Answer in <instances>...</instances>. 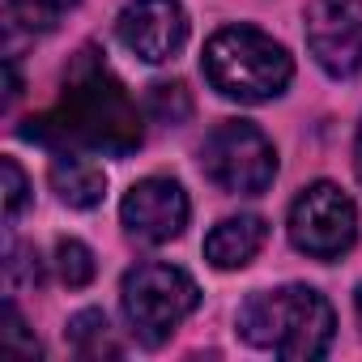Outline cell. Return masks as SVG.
Returning <instances> with one entry per match:
<instances>
[{
	"label": "cell",
	"instance_id": "6da1fadb",
	"mask_svg": "<svg viewBox=\"0 0 362 362\" xmlns=\"http://www.w3.org/2000/svg\"><path fill=\"white\" fill-rule=\"evenodd\" d=\"M22 136L47 145L52 153L73 149V153L124 158V153L141 149L145 124H141V107L124 90V81L107 69V60L94 47H81L64 73L60 103L52 111L26 119Z\"/></svg>",
	"mask_w": 362,
	"mask_h": 362
},
{
	"label": "cell",
	"instance_id": "7a4b0ae2",
	"mask_svg": "<svg viewBox=\"0 0 362 362\" xmlns=\"http://www.w3.org/2000/svg\"><path fill=\"white\" fill-rule=\"evenodd\" d=\"M239 328L256 349H273L286 362L324 358L337 332V315L328 298L311 286H281L260 290L243 303Z\"/></svg>",
	"mask_w": 362,
	"mask_h": 362
},
{
	"label": "cell",
	"instance_id": "3957f363",
	"mask_svg": "<svg viewBox=\"0 0 362 362\" xmlns=\"http://www.w3.org/2000/svg\"><path fill=\"white\" fill-rule=\"evenodd\" d=\"M205 77L222 98L235 103H269L286 94L294 77L290 52L256 26H226L205 43Z\"/></svg>",
	"mask_w": 362,
	"mask_h": 362
},
{
	"label": "cell",
	"instance_id": "277c9868",
	"mask_svg": "<svg viewBox=\"0 0 362 362\" xmlns=\"http://www.w3.org/2000/svg\"><path fill=\"white\" fill-rule=\"evenodd\" d=\"M119 303H124V315H128L132 332L145 345H162L175 332V324H184L197 311L201 286L184 269H175V264L141 260L136 269L124 273Z\"/></svg>",
	"mask_w": 362,
	"mask_h": 362
},
{
	"label": "cell",
	"instance_id": "5b68a950",
	"mask_svg": "<svg viewBox=\"0 0 362 362\" xmlns=\"http://www.w3.org/2000/svg\"><path fill=\"white\" fill-rule=\"evenodd\" d=\"M201 166L222 192L235 197H260L277 179V149L273 141L247 124V119H226L205 136Z\"/></svg>",
	"mask_w": 362,
	"mask_h": 362
},
{
	"label": "cell",
	"instance_id": "8992f818",
	"mask_svg": "<svg viewBox=\"0 0 362 362\" xmlns=\"http://www.w3.org/2000/svg\"><path fill=\"white\" fill-rule=\"evenodd\" d=\"M354 239H358V209L337 184L320 179V184L298 192V201L290 205V243L303 256L337 260L354 247Z\"/></svg>",
	"mask_w": 362,
	"mask_h": 362
},
{
	"label": "cell",
	"instance_id": "52a82bcc",
	"mask_svg": "<svg viewBox=\"0 0 362 362\" xmlns=\"http://www.w3.org/2000/svg\"><path fill=\"white\" fill-rule=\"evenodd\" d=\"M307 47L315 64L345 81L362 73V0H311Z\"/></svg>",
	"mask_w": 362,
	"mask_h": 362
},
{
	"label": "cell",
	"instance_id": "ba28073f",
	"mask_svg": "<svg viewBox=\"0 0 362 362\" xmlns=\"http://www.w3.org/2000/svg\"><path fill=\"white\" fill-rule=\"evenodd\" d=\"M188 214H192L188 192L179 188L175 179H166V175L141 179V184H132V188L124 192V201H119V222H124V230H128L136 243H149V247L170 243V239L184 235Z\"/></svg>",
	"mask_w": 362,
	"mask_h": 362
},
{
	"label": "cell",
	"instance_id": "9c48e42d",
	"mask_svg": "<svg viewBox=\"0 0 362 362\" xmlns=\"http://www.w3.org/2000/svg\"><path fill=\"white\" fill-rule=\"evenodd\" d=\"M115 35L145 64H166L188 43V13L179 0H132L115 22Z\"/></svg>",
	"mask_w": 362,
	"mask_h": 362
},
{
	"label": "cell",
	"instance_id": "30bf717a",
	"mask_svg": "<svg viewBox=\"0 0 362 362\" xmlns=\"http://www.w3.org/2000/svg\"><path fill=\"white\" fill-rule=\"evenodd\" d=\"M264 239H269L264 218H256V214L226 218V222H218V226L209 230V239H205V260H209L214 269H222V273L243 269V264L256 260V252L264 247Z\"/></svg>",
	"mask_w": 362,
	"mask_h": 362
},
{
	"label": "cell",
	"instance_id": "8fae6325",
	"mask_svg": "<svg viewBox=\"0 0 362 362\" xmlns=\"http://www.w3.org/2000/svg\"><path fill=\"white\" fill-rule=\"evenodd\" d=\"M52 188L69 209H94L107 192V170L94 158L64 149L52 158Z\"/></svg>",
	"mask_w": 362,
	"mask_h": 362
},
{
	"label": "cell",
	"instance_id": "7c38bea8",
	"mask_svg": "<svg viewBox=\"0 0 362 362\" xmlns=\"http://www.w3.org/2000/svg\"><path fill=\"white\" fill-rule=\"evenodd\" d=\"M69 345L86 362H103V358H119L124 354V345L115 341V332H111L103 311H77L69 320Z\"/></svg>",
	"mask_w": 362,
	"mask_h": 362
},
{
	"label": "cell",
	"instance_id": "4fadbf2b",
	"mask_svg": "<svg viewBox=\"0 0 362 362\" xmlns=\"http://www.w3.org/2000/svg\"><path fill=\"white\" fill-rule=\"evenodd\" d=\"M5 5H9V18L22 30L43 35V30H56L69 9H77V0H5Z\"/></svg>",
	"mask_w": 362,
	"mask_h": 362
},
{
	"label": "cell",
	"instance_id": "5bb4252c",
	"mask_svg": "<svg viewBox=\"0 0 362 362\" xmlns=\"http://www.w3.org/2000/svg\"><path fill=\"white\" fill-rule=\"evenodd\" d=\"M56 273L69 290H81L94 281V252L81 239H60L56 243Z\"/></svg>",
	"mask_w": 362,
	"mask_h": 362
},
{
	"label": "cell",
	"instance_id": "9a60e30c",
	"mask_svg": "<svg viewBox=\"0 0 362 362\" xmlns=\"http://www.w3.org/2000/svg\"><path fill=\"white\" fill-rule=\"evenodd\" d=\"M149 115L162 119V124H184L192 115V98L188 90L179 86V81H158L149 90Z\"/></svg>",
	"mask_w": 362,
	"mask_h": 362
},
{
	"label": "cell",
	"instance_id": "2e32d148",
	"mask_svg": "<svg viewBox=\"0 0 362 362\" xmlns=\"http://www.w3.org/2000/svg\"><path fill=\"white\" fill-rule=\"evenodd\" d=\"M0 349H9V354H26V358H39L43 345L26 332V320L18 315L13 303H5V311H0Z\"/></svg>",
	"mask_w": 362,
	"mask_h": 362
},
{
	"label": "cell",
	"instance_id": "e0dca14e",
	"mask_svg": "<svg viewBox=\"0 0 362 362\" xmlns=\"http://www.w3.org/2000/svg\"><path fill=\"white\" fill-rule=\"evenodd\" d=\"M0 175H5V222H18V214L26 209L30 184H26L18 158H0Z\"/></svg>",
	"mask_w": 362,
	"mask_h": 362
},
{
	"label": "cell",
	"instance_id": "ac0fdd59",
	"mask_svg": "<svg viewBox=\"0 0 362 362\" xmlns=\"http://www.w3.org/2000/svg\"><path fill=\"white\" fill-rule=\"evenodd\" d=\"M22 260H30V252H13V256H9V273H18V269H22ZM26 281H30V286H39V281H43V264H39V260H35V264H26Z\"/></svg>",
	"mask_w": 362,
	"mask_h": 362
},
{
	"label": "cell",
	"instance_id": "d6986e66",
	"mask_svg": "<svg viewBox=\"0 0 362 362\" xmlns=\"http://www.w3.org/2000/svg\"><path fill=\"white\" fill-rule=\"evenodd\" d=\"M5 73H9V90H5V107H13V98L22 94V77H18V64H13V56L5 60Z\"/></svg>",
	"mask_w": 362,
	"mask_h": 362
},
{
	"label": "cell",
	"instance_id": "ffe728a7",
	"mask_svg": "<svg viewBox=\"0 0 362 362\" xmlns=\"http://www.w3.org/2000/svg\"><path fill=\"white\" fill-rule=\"evenodd\" d=\"M354 170H358V184H362V124H358V136H354Z\"/></svg>",
	"mask_w": 362,
	"mask_h": 362
},
{
	"label": "cell",
	"instance_id": "44dd1931",
	"mask_svg": "<svg viewBox=\"0 0 362 362\" xmlns=\"http://www.w3.org/2000/svg\"><path fill=\"white\" fill-rule=\"evenodd\" d=\"M354 311H358V324H362V286H358V294H354Z\"/></svg>",
	"mask_w": 362,
	"mask_h": 362
}]
</instances>
